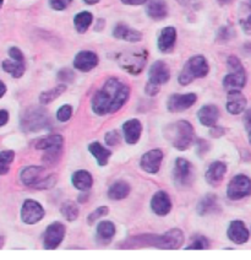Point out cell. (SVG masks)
<instances>
[{
  "label": "cell",
  "instance_id": "7402d4cb",
  "mask_svg": "<svg viewBox=\"0 0 251 260\" xmlns=\"http://www.w3.org/2000/svg\"><path fill=\"white\" fill-rule=\"evenodd\" d=\"M113 36L117 40H123L126 42H140L142 40V34L137 29L130 27L128 25H124V23H118L113 29Z\"/></svg>",
  "mask_w": 251,
  "mask_h": 260
},
{
  "label": "cell",
  "instance_id": "f907efd6",
  "mask_svg": "<svg viewBox=\"0 0 251 260\" xmlns=\"http://www.w3.org/2000/svg\"><path fill=\"white\" fill-rule=\"evenodd\" d=\"M244 125H245V129H246V132L250 134V133H251V109L245 112V114H244Z\"/></svg>",
  "mask_w": 251,
  "mask_h": 260
},
{
  "label": "cell",
  "instance_id": "6da1fadb",
  "mask_svg": "<svg viewBox=\"0 0 251 260\" xmlns=\"http://www.w3.org/2000/svg\"><path fill=\"white\" fill-rule=\"evenodd\" d=\"M130 87L117 78H109L92 97V111L97 116L118 112L128 102Z\"/></svg>",
  "mask_w": 251,
  "mask_h": 260
},
{
  "label": "cell",
  "instance_id": "d6a6232c",
  "mask_svg": "<svg viewBox=\"0 0 251 260\" xmlns=\"http://www.w3.org/2000/svg\"><path fill=\"white\" fill-rule=\"evenodd\" d=\"M93 21V15L88 11H81L74 17V26L79 34H85Z\"/></svg>",
  "mask_w": 251,
  "mask_h": 260
},
{
  "label": "cell",
  "instance_id": "44dd1931",
  "mask_svg": "<svg viewBox=\"0 0 251 260\" xmlns=\"http://www.w3.org/2000/svg\"><path fill=\"white\" fill-rule=\"evenodd\" d=\"M246 99L240 91H229L226 108L228 113L237 116V114L243 113L244 109L246 108Z\"/></svg>",
  "mask_w": 251,
  "mask_h": 260
},
{
  "label": "cell",
  "instance_id": "91938a15",
  "mask_svg": "<svg viewBox=\"0 0 251 260\" xmlns=\"http://www.w3.org/2000/svg\"><path fill=\"white\" fill-rule=\"evenodd\" d=\"M4 243H5V237L0 236V249H2V248L4 247Z\"/></svg>",
  "mask_w": 251,
  "mask_h": 260
},
{
  "label": "cell",
  "instance_id": "cb8c5ba5",
  "mask_svg": "<svg viewBox=\"0 0 251 260\" xmlns=\"http://www.w3.org/2000/svg\"><path fill=\"white\" fill-rule=\"evenodd\" d=\"M176 41V29L168 26L161 31V35L158 37V49L163 53H169L173 51Z\"/></svg>",
  "mask_w": 251,
  "mask_h": 260
},
{
  "label": "cell",
  "instance_id": "ffe728a7",
  "mask_svg": "<svg viewBox=\"0 0 251 260\" xmlns=\"http://www.w3.org/2000/svg\"><path fill=\"white\" fill-rule=\"evenodd\" d=\"M124 139L129 145L136 144L142 134V124L138 119H129L123 124Z\"/></svg>",
  "mask_w": 251,
  "mask_h": 260
},
{
  "label": "cell",
  "instance_id": "30bf717a",
  "mask_svg": "<svg viewBox=\"0 0 251 260\" xmlns=\"http://www.w3.org/2000/svg\"><path fill=\"white\" fill-rule=\"evenodd\" d=\"M46 211L40 203L33 199L25 200L21 208V220L26 224H34L43 220Z\"/></svg>",
  "mask_w": 251,
  "mask_h": 260
},
{
  "label": "cell",
  "instance_id": "5b68a950",
  "mask_svg": "<svg viewBox=\"0 0 251 260\" xmlns=\"http://www.w3.org/2000/svg\"><path fill=\"white\" fill-rule=\"evenodd\" d=\"M147 51L145 49H129L117 55V60L123 70L131 75H138L142 73L147 63Z\"/></svg>",
  "mask_w": 251,
  "mask_h": 260
},
{
  "label": "cell",
  "instance_id": "bcb514c9",
  "mask_svg": "<svg viewBox=\"0 0 251 260\" xmlns=\"http://www.w3.org/2000/svg\"><path fill=\"white\" fill-rule=\"evenodd\" d=\"M9 55H10L11 59L17 61H25V57H23V53L21 52V49L17 48V47H11L9 49Z\"/></svg>",
  "mask_w": 251,
  "mask_h": 260
},
{
  "label": "cell",
  "instance_id": "680465c9",
  "mask_svg": "<svg viewBox=\"0 0 251 260\" xmlns=\"http://www.w3.org/2000/svg\"><path fill=\"white\" fill-rule=\"evenodd\" d=\"M87 5H94L99 2V0H84Z\"/></svg>",
  "mask_w": 251,
  "mask_h": 260
},
{
  "label": "cell",
  "instance_id": "d6986e66",
  "mask_svg": "<svg viewBox=\"0 0 251 260\" xmlns=\"http://www.w3.org/2000/svg\"><path fill=\"white\" fill-rule=\"evenodd\" d=\"M227 173V165L222 161H214L209 165L206 172V182L212 187H218Z\"/></svg>",
  "mask_w": 251,
  "mask_h": 260
},
{
  "label": "cell",
  "instance_id": "5bb4252c",
  "mask_svg": "<svg viewBox=\"0 0 251 260\" xmlns=\"http://www.w3.org/2000/svg\"><path fill=\"white\" fill-rule=\"evenodd\" d=\"M151 209L157 216H167L172 210V200L169 194L164 190H158L157 193L153 194L151 199Z\"/></svg>",
  "mask_w": 251,
  "mask_h": 260
},
{
  "label": "cell",
  "instance_id": "c3c4849f",
  "mask_svg": "<svg viewBox=\"0 0 251 260\" xmlns=\"http://www.w3.org/2000/svg\"><path fill=\"white\" fill-rule=\"evenodd\" d=\"M226 134V129L223 128V126H218V125H213L211 126V130H209V135H211L212 138H222L223 135Z\"/></svg>",
  "mask_w": 251,
  "mask_h": 260
},
{
  "label": "cell",
  "instance_id": "7c38bea8",
  "mask_svg": "<svg viewBox=\"0 0 251 260\" xmlns=\"http://www.w3.org/2000/svg\"><path fill=\"white\" fill-rule=\"evenodd\" d=\"M197 101V96L193 92L190 93H175L169 97L167 102L168 111L172 113H179L191 108Z\"/></svg>",
  "mask_w": 251,
  "mask_h": 260
},
{
  "label": "cell",
  "instance_id": "484cf974",
  "mask_svg": "<svg viewBox=\"0 0 251 260\" xmlns=\"http://www.w3.org/2000/svg\"><path fill=\"white\" fill-rule=\"evenodd\" d=\"M217 211H220V208H218V198L214 194H207L200 200L196 206V212L200 216H207Z\"/></svg>",
  "mask_w": 251,
  "mask_h": 260
},
{
  "label": "cell",
  "instance_id": "f546056e",
  "mask_svg": "<svg viewBox=\"0 0 251 260\" xmlns=\"http://www.w3.org/2000/svg\"><path fill=\"white\" fill-rule=\"evenodd\" d=\"M117 232L115 224L112 221H100L97 224V237L103 243H109Z\"/></svg>",
  "mask_w": 251,
  "mask_h": 260
},
{
  "label": "cell",
  "instance_id": "8992f818",
  "mask_svg": "<svg viewBox=\"0 0 251 260\" xmlns=\"http://www.w3.org/2000/svg\"><path fill=\"white\" fill-rule=\"evenodd\" d=\"M49 124V113L43 107H31L26 109L21 116V128L27 133L46 129Z\"/></svg>",
  "mask_w": 251,
  "mask_h": 260
},
{
  "label": "cell",
  "instance_id": "83f0119b",
  "mask_svg": "<svg viewBox=\"0 0 251 260\" xmlns=\"http://www.w3.org/2000/svg\"><path fill=\"white\" fill-rule=\"evenodd\" d=\"M88 151L92 153V156L96 158V161L98 162L100 167L107 166L109 158H111L112 156L111 150L105 149V147L100 143H98V141H93V143L88 145Z\"/></svg>",
  "mask_w": 251,
  "mask_h": 260
},
{
  "label": "cell",
  "instance_id": "d4e9b609",
  "mask_svg": "<svg viewBox=\"0 0 251 260\" xmlns=\"http://www.w3.org/2000/svg\"><path fill=\"white\" fill-rule=\"evenodd\" d=\"M71 183L74 188H76L80 191H87L92 188L93 185V177L86 170H79L74 172L71 177Z\"/></svg>",
  "mask_w": 251,
  "mask_h": 260
},
{
  "label": "cell",
  "instance_id": "94428289",
  "mask_svg": "<svg viewBox=\"0 0 251 260\" xmlns=\"http://www.w3.org/2000/svg\"><path fill=\"white\" fill-rule=\"evenodd\" d=\"M3 4H4V0H0V9H2Z\"/></svg>",
  "mask_w": 251,
  "mask_h": 260
},
{
  "label": "cell",
  "instance_id": "8fae6325",
  "mask_svg": "<svg viewBox=\"0 0 251 260\" xmlns=\"http://www.w3.org/2000/svg\"><path fill=\"white\" fill-rule=\"evenodd\" d=\"M170 79L169 67L162 60L155 61L151 65L149 70V82L147 84L151 86L161 88L162 85L167 84Z\"/></svg>",
  "mask_w": 251,
  "mask_h": 260
},
{
  "label": "cell",
  "instance_id": "277c9868",
  "mask_svg": "<svg viewBox=\"0 0 251 260\" xmlns=\"http://www.w3.org/2000/svg\"><path fill=\"white\" fill-rule=\"evenodd\" d=\"M209 72V65L202 55H195L187 61L183 68L182 73L179 74L178 81L183 86L191 84L195 79H202L207 76Z\"/></svg>",
  "mask_w": 251,
  "mask_h": 260
},
{
  "label": "cell",
  "instance_id": "ac0fdd59",
  "mask_svg": "<svg viewBox=\"0 0 251 260\" xmlns=\"http://www.w3.org/2000/svg\"><path fill=\"white\" fill-rule=\"evenodd\" d=\"M44 177V167L42 166H28L23 168L20 174V179L23 185L29 188H36Z\"/></svg>",
  "mask_w": 251,
  "mask_h": 260
},
{
  "label": "cell",
  "instance_id": "9f6ffc18",
  "mask_svg": "<svg viewBox=\"0 0 251 260\" xmlns=\"http://www.w3.org/2000/svg\"><path fill=\"white\" fill-rule=\"evenodd\" d=\"M86 200H88V195L87 194H81L79 197V203H85Z\"/></svg>",
  "mask_w": 251,
  "mask_h": 260
},
{
  "label": "cell",
  "instance_id": "7bdbcfd3",
  "mask_svg": "<svg viewBox=\"0 0 251 260\" xmlns=\"http://www.w3.org/2000/svg\"><path fill=\"white\" fill-rule=\"evenodd\" d=\"M73 0H49V4L52 9L57 11H63L71 4Z\"/></svg>",
  "mask_w": 251,
  "mask_h": 260
},
{
  "label": "cell",
  "instance_id": "f1b7e54d",
  "mask_svg": "<svg viewBox=\"0 0 251 260\" xmlns=\"http://www.w3.org/2000/svg\"><path fill=\"white\" fill-rule=\"evenodd\" d=\"M130 190H131V188H130L129 183L124 181H117L109 187L107 195L109 199L112 200H123L129 197Z\"/></svg>",
  "mask_w": 251,
  "mask_h": 260
},
{
  "label": "cell",
  "instance_id": "ba28073f",
  "mask_svg": "<svg viewBox=\"0 0 251 260\" xmlns=\"http://www.w3.org/2000/svg\"><path fill=\"white\" fill-rule=\"evenodd\" d=\"M251 195V179L245 174H238L229 182L227 197L230 200H240Z\"/></svg>",
  "mask_w": 251,
  "mask_h": 260
},
{
  "label": "cell",
  "instance_id": "e0dca14e",
  "mask_svg": "<svg viewBox=\"0 0 251 260\" xmlns=\"http://www.w3.org/2000/svg\"><path fill=\"white\" fill-rule=\"evenodd\" d=\"M229 241L235 244H244L249 241L250 233L245 223L240 220H234L229 223L228 231H227Z\"/></svg>",
  "mask_w": 251,
  "mask_h": 260
},
{
  "label": "cell",
  "instance_id": "52a82bcc",
  "mask_svg": "<svg viewBox=\"0 0 251 260\" xmlns=\"http://www.w3.org/2000/svg\"><path fill=\"white\" fill-rule=\"evenodd\" d=\"M173 179L178 187H190L194 182V168L190 161L185 158H176L173 170Z\"/></svg>",
  "mask_w": 251,
  "mask_h": 260
},
{
  "label": "cell",
  "instance_id": "f35d334b",
  "mask_svg": "<svg viewBox=\"0 0 251 260\" xmlns=\"http://www.w3.org/2000/svg\"><path fill=\"white\" fill-rule=\"evenodd\" d=\"M108 212H109L108 206H99V208H97L96 210H94V211H92L90 215H88V216H87V223L88 224H93L97 220H99V218L104 217L105 215H108Z\"/></svg>",
  "mask_w": 251,
  "mask_h": 260
},
{
  "label": "cell",
  "instance_id": "603a6c76",
  "mask_svg": "<svg viewBox=\"0 0 251 260\" xmlns=\"http://www.w3.org/2000/svg\"><path fill=\"white\" fill-rule=\"evenodd\" d=\"M220 109H218L217 106L208 105L203 106V107L200 108V111L197 112V118H199V122L205 126H213L217 124L218 119H220Z\"/></svg>",
  "mask_w": 251,
  "mask_h": 260
},
{
  "label": "cell",
  "instance_id": "681fc988",
  "mask_svg": "<svg viewBox=\"0 0 251 260\" xmlns=\"http://www.w3.org/2000/svg\"><path fill=\"white\" fill-rule=\"evenodd\" d=\"M240 26L246 35H251V14L245 20H241Z\"/></svg>",
  "mask_w": 251,
  "mask_h": 260
},
{
  "label": "cell",
  "instance_id": "4fadbf2b",
  "mask_svg": "<svg viewBox=\"0 0 251 260\" xmlns=\"http://www.w3.org/2000/svg\"><path fill=\"white\" fill-rule=\"evenodd\" d=\"M163 151L159 149H153L144 153L142 157H141L140 166L145 172L150 174H157L159 172V168H161L162 161H163Z\"/></svg>",
  "mask_w": 251,
  "mask_h": 260
},
{
  "label": "cell",
  "instance_id": "ee69618b",
  "mask_svg": "<svg viewBox=\"0 0 251 260\" xmlns=\"http://www.w3.org/2000/svg\"><path fill=\"white\" fill-rule=\"evenodd\" d=\"M195 147H196V152L199 156L205 155L208 152L209 150V144L203 139H197L196 143H195Z\"/></svg>",
  "mask_w": 251,
  "mask_h": 260
},
{
  "label": "cell",
  "instance_id": "6125c7cd",
  "mask_svg": "<svg viewBox=\"0 0 251 260\" xmlns=\"http://www.w3.org/2000/svg\"><path fill=\"white\" fill-rule=\"evenodd\" d=\"M249 141H250V144H251V133H250V135H249Z\"/></svg>",
  "mask_w": 251,
  "mask_h": 260
},
{
  "label": "cell",
  "instance_id": "d590c367",
  "mask_svg": "<svg viewBox=\"0 0 251 260\" xmlns=\"http://www.w3.org/2000/svg\"><path fill=\"white\" fill-rule=\"evenodd\" d=\"M61 155H63V147H54V149L46 150L42 161L46 166H55L60 161Z\"/></svg>",
  "mask_w": 251,
  "mask_h": 260
},
{
  "label": "cell",
  "instance_id": "2e32d148",
  "mask_svg": "<svg viewBox=\"0 0 251 260\" xmlns=\"http://www.w3.org/2000/svg\"><path fill=\"white\" fill-rule=\"evenodd\" d=\"M245 85H246V74H245L244 68L240 69L230 70L223 79L224 90L229 91H240Z\"/></svg>",
  "mask_w": 251,
  "mask_h": 260
},
{
  "label": "cell",
  "instance_id": "4dcf8cb0",
  "mask_svg": "<svg viewBox=\"0 0 251 260\" xmlns=\"http://www.w3.org/2000/svg\"><path fill=\"white\" fill-rule=\"evenodd\" d=\"M64 146V139L61 135H49V137L42 138L40 140L36 141L34 147L37 150H46L54 149V147H63Z\"/></svg>",
  "mask_w": 251,
  "mask_h": 260
},
{
  "label": "cell",
  "instance_id": "4316f807",
  "mask_svg": "<svg viewBox=\"0 0 251 260\" xmlns=\"http://www.w3.org/2000/svg\"><path fill=\"white\" fill-rule=\"evenodd\" d=\"M146 11L151 19L156 20V21H161V20L165 19L168 15L167 3L164 0H151L147 4Z\"/></svg>",
  "mask_w": 251,
  "mask_h": 260
},
{
  "label": "cell",
  "instance_id": "816d5d0a",
  "mask_svg": "<svg viewBox=\"0 0 251 260\" xmlns=\"http://www.w3.org/2000/svg\"><path fill=\"white\" fill-rule=\"evenodd\" d=\"M9 122V112L0 109V126H4Z\"/></svg>",
  "mask_w": 251,
  "mask_h": 260
},
{
  "label": "cell",
  "instance_id": "db71d44e",
  "mask_svg": "<svg viewBox=\"0 0 251 260\" xmlns=\"http://www.w3.org/2000/svg\"><path fill=\"white\" fill-rule=\"evenodd\" d=\"M182 7H191L196 0H176Z\"/></svg>",
  "mask_w": 251,
  "mask_h": 260
},
{
  "label": "cell",
  "instance_id": "11a10c76",
  "mask_svg": "<svg viewBox=\"0 0 251 260\" xmlns=\"http://www.w3.org/2000/svg\"><path fill=\"white\" fill-rule=\"evenodd\" d=\"M5 93H7V85L0 80V99H2Z\"/></svg>",
  "mask_w": 251,
  "mask_h": 260
},
{
  "label": "cell",
  "instance_id": "6f0895ef",
  "mask_svg": "<svg viewBox=\"0 0 251 260\" xmlns=\"http://www.w3.org/2000/svg\"><path fill=\"white\" fill-rule=\"evenodd\" d=\"M217 2L220 5H228L232 2H234V0H217Z\"/></svg>",
  "mask_w": 251,
  "mask_h": 260
},
{
  "label": "cell",
  "instance_id": "74e56055",
  "mask_svg": "<svg viewBox=\"0 0 251 260\" xmlns=\"http://www.w3.org/2000/svg\"><path fill=\"white\" fill-rule=\"evenodd\" d=\"M209 248V241L205 236L201 235H196L195 237H193V241H191L190 246L185 247L187 250H203V249H208Z\"/></svg>",
  "mask_w": 251,
  "mask_h": 260
},
{
  "label": "cell",
  "instance_id": "60d3db41",
  "mask_svg": "<svg viewBox=\"0 0 251 260\" xmlns=\"http://www.w3.org/2000/svg\"><path fill=\"white\" fill-rule=\"evenodd\" d=\"M58 182V178L55 174H48V176H46L44 178L38 183V185L34 189H40V190H46V189H50L54 187L55 184H57Z\"/></svg>",
  "mask_w": 251,
  "mask_h": 260
},
{
  "label": "cell",
  "instance_id": "b9f144b4",
  "mask_svg": "<svg viewBox=\"0 0 251 260\" xmlns=\"http://www.w3.org/2000/svg\"><path fill=\"white\" fill-rule=\"evenodd\" d=\"M104 140L108 146H117V145L120 144L122 138H120L119 133H118L117 130H112V132H108L107 134H105Z\"/></svg>",
  "mask_w": 251,
  "mask_h": 260
},
{
  "label": "cell",
  "instance_id": "7dc6e473",
  "mask_svg": "<svg viewBox=\"0 0 251 260\" xmlns=\"http://www.w3.org/2000/svg\"><path fill=\"white\" fill-rule=\"evenodd\" d=\"M232 36H233L232 29L228 27H222L220 29V32H218V40L224 41V42L229 41L230 38H232Z\"/></svg>",
  "mask_w": 251,
  "mask_h": 260
},
{
  "label": "cell",
  "instance_id": "8d00e7d4",
  "mask_svg": "<svg viewBox=\"0 0 251 260\" xmlns=\"http://www.w3.org/2000/svg\"><path fill=\"white\" fill-rule=\"evenodd\" d=\"M15 159V152L13 150H4L0 152V176H5L10 171V165Z\"/></svg>",
  "mask_w": 251,
  "mask_h": 260
},
{
  "label": "cell",
  "instance_id": "9c48e42d",
  "mask_svg": "<svg viewBox=\"0 0 251 260\" xmlns=\"http://www.w3.org/2000/svg\"><path fill=\"white\" fill-rule=\"evenodd\" d=\"M65 233H66V227L61 222L50 223L46 229L43 236V247L47 250H54L60 246L61 242L64 241Z\"/></svg>",
  "mask_w": 251,
  "mask_h": 260
},
{
  "label": "cell",
  "instance_id": "f6af8a7d",
  "mask_svg": "<svg viewBox=\"0 0 251 260\" xmlns=\"http://www.w3.org/2000/svg\"><path fill=\"white\" fill-rule=\"evenodd\" d=\"M74 78H75V74H74L73 70L66 69V68H64L58 73V80L63 82H71Z\"/></svg>",
  "mask_w": 251,
  "mask_h": 260
},
{
  "label": "cell",
  "instance_id": "ab89813d",
  "mask_svg": "<svg viewBox=\"0 0 251 260\" xmlns=\"http://www.w3.org/2000/svg\"><path fill=\"white\" fill-rule=\"evenodd\" d=\"M73 117V107L70 105H64L57 111V119L59 122L65 123L67 120H70V118Z\"/></svg>",
  "mask_w": 251,
  "mask_h": 260
},
{
  "label": "cell",
  "instance_id": "7a4b0ae2",
  "mask_svg": "<svg viewBox=\"0 0 251 260\" xmlns=\"http://www.w3.org/2000/svg\"><path fill=\"white\" fill-rule=\"evenodd\" d=\"M184 233L179 229H172L163 235H138L126 239L120 248H126V249H135V248H145L152 247L158 248V249H168L174 250L179 249L184 244Z\"/></svg>",
  "mask_w": 251,
  "mask_h": 260
},
{
  "label": "cell",
  "instance_id": "9a60e30c",
  "mask_svg": "<svg viewBox=\"0 0 251 260\" xmlns=\"http://www.w3.org/2000/svg\"><path fill=\"white\" fill-rule=\"evenodd\" d=\"M99 63L98 55L91 51H81L76 54L74 59V68L82 73H87L93 70Z\"/></svg>",
  "mask_w": 251,
  "mask_h": 260
},
{
  "label": "cell",
  "instance_id": "3957f363",
  "mask_svg": "<svg viewBox=\"0 0 251 260\" xmlns=\"http://www.w3.org/2000/svg\"><path fill=\"white\" fill-rule=\"evenodd\" d=\"M165 138L179 151H185L194 143L195 130L188 120H178L165 128Z\"/></svg>",
  "mask_w": 251,
  "mask_h": 260
},
{
  "label": "cell",
  "instance_id": "e575fe53",
  "mask_svg": "<svg viewBox=\"0 0 251 260\" xmlns=\"http://www.w3.org/2000/svg\"><path fill=\"white\" fill-rule=\"evenodd\" d=\"M65 91H66V85H64V84L58 85V86L50 88V90H48V91H44V92L41 93V96H40L41 105L42 106L49 105V103L55 101L58 97H60L61 94L65 92Z\"/></svg>",
  "mask_w": 251,
  "mask_h": 260
},
{
  "label": "cell",
  "instance_id": "836d02e7",
  "mask_svg": "<svg viewBox=\"0 0 251 260\" xmlns=\"http://www.w3.org/2000/svg\"><path fill=\"white\" fill-rule=\"evenodd\" d=\"M60 214L63 215L65 220H67L69 222L78 220L80 209L78 203L73 202V200H65L60 206Z\"/></svg>",
  "mask_w": 251,
  "mask_h": 260
},
{
  "label": "cell",
  "instance_id": "1f68e13d",
  "mask_svg": "<svg viewBox=\"0 0 251 260\" xmlns=\"http://www.w3.org/2000/svg\"><path fill=\"white\" fill-rule=\"evenodd\" d=\"M3 70L7 72L8 74H10L11 76L15 79H19L25 74L26 67H25V61H17L11 59V60H4L2 64Z\"/></svg>",
  "mask_w": 251,
  "mask_h": 260
},
{
  "label": "cell",
  "instance_id": "f5cc1de1",
  "mask_svg": "<svg viewBox=\"0 0 251 260\" xmlns=\"http://www.w3.org/2000/svg\"><path fill=\"white\" fill-rule=\"evenodd\" d=\"M149 0H122L123 4L125 5H142Z\"/></svg>",
  "mask_w": 251,
  "mask_h": 260
}]
</instances>
